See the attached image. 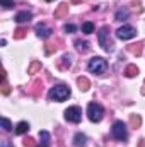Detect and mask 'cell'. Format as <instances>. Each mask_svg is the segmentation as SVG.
<instances>
[{
    "mask_svg": "<svg viewBox=\"0 0 145 147\" xmlns=\"http://www.w3.org/2000/svg\"><path fill=\"white\" fill-rule=\"evenodd\" d=\"M68 96H70V87L65 86V84H56L55 87H51V91L48 94V98L51 101H58V103L60 101H65Z\"/></svg>",
    "mask_w": 145,
    "mask_h": 147,
    "instance_id": "cell-1",
    "label": "cell"
},
{
    "mask_svg": "<svg viewBox=\"0 0 145 147\" xmlns=\"http://www.w3.org/2000/svg\"><path fill=\"white\" fill-rule=\"evenodd\" d=\"M87 69H89V72L92 74H104L106 72V69H108V63H106V60L103 58V57H92L91 60H89V63H87Z\"/></svg>",
    "mask_w": 145,
    "mask_h": 147,
    "instance_id": "cell-2",
    "label": "cell"
},
{
    "mask_svg": "<svg viewBox=\"0 0 145 147\" xmlns=\"http://www.w3.org/2000/svg\"><path fill=\"white\" fill-rule=\"evenodd\" d=\"M97 39H99V45H101V48L104 50V51H111L113 50V39L109 36V28L108 26H103L101 29H99V33H97Z\"/></svg>",
    "mask_w": 145,
    "mask_h": 147,
    "instance_id": "cell-3",
    "label": "cell"
},
{
    "mask_svg": "<svg viewBox=\"0 0 145 147\" xmlns=\"http://www.w3.org/2000/svg\"><path fill=\"white\" fill-rule=\"evenodd\" d=\"M103 115H104V110H103L101 105H97V103H89V106H87V116H89L91 121H94V123L101 121V120H103Z\"/></svg>",
    "mask_w": 145,
    "mask_h": 147,
    "instance_id": "cell-4",
    "label": "cell"
},
{
    "mask_svg": "<svg viewBox=\"0 0 145 147\" xmlns=\"http://www.w3.org/2000/svg\"><path fill=\"white\" fill-rule=\"evenodd\" d=\"M111 132H113V137L116 140H126L128 139V130H126V125L123 121H114Z\"/></svg>",
    "mask_w": 145,
    "mask_h": 147,
    "instance_id": "cell-5",
    "label": "cell"
},
{
    "mask_svg": "<svg viewBox=\"0 0 145 147\" xmlns=\"http://www.w3.org/2000/svg\"><path fill=\"white\" fill-rule=\"evenodd\" d=\"M137 36V29L133 28V26H121V28H118L116 29V38H119V39H132V38Z\"/></svg>",
    "mask_w": 145,
    "mask_h": 147,
    "instance_id": "cell-6",
    "label": "cell"
},
{
    "mask_svg": "<svg viewBox=\"0 0 145 147\" xmlns=\"http://www.w3.org/2000/svg\"><path fill=\"white\" fill-rule=\"evenodd\" d=\"M65 120L67 121H72V123H79L82 120V111L79 106H70L65 110Z\"/></svg>",
    "mask_w": 145,
    "mask_h": 147,
    "instance_id": "cell-7",
    "label": "cell"
},
{
    "mask_svg": "<svg viewBox=\"0 0 145 147\" xmlns=\"http://www.w3.org/2000/svg\"><path fill=\"white\" fill-rule=\"evenodd\" d=\"M51 33H53V29L51 28H48L46 24H36V34L38 38H41V39H46V38L51 36Z\"/></svg>",
    "mask_w": 145,
    "mask_h": 147,
    "instance_id": "cell-8",
    "label": "cell"
},
{
    "mask_svg": "<svg viewBox=\"0 0 145 147\" xmlns=\"http://www.w3.org/2000/svg\"><path fill=\"white\" fill-rule=\"evenodd\" d=\"M33 19V14L29 12V10H22V12H19L17 16H15V21L19 22V24H22V22H29Z\"/></svg>",
    "mask_w": 145,
    "mask_h": 147,
    "instance_id": "cell-9",
    "label": "cell"
},
{
    "mask_svg": "<svg viewBox=\"0 0 145 147\" xmlns=\"http://www.w3.org/2000/svg\"><path fill=\"white\" fill-rule=\"evenodd\" d=\"M68 14V3H60L58 9L55 10V19H62Z\"/></svg>",
    "mask_w": 145,
    "mask_h": 147,
    "instance_id": "cell-10",
    "label": "cell"
},
{
    "mask_svg": "<svg viewBox=\"0 0 145 147\" xmlns=\"http://www.w3.org/2000/svg\"><path fill=\"white\" fill-rule=\"evenodd\" d=\"M130 17V10L128 9H118L116 14H114V19L116 21H126Z\"/></svg>",
    "mask_w": 145,
    "mask_h": 147,
    "instance_id": "cell-11",
    "label": "cell"
},
{
    "mask_svg": "<svg viewBox=\"0 0 145 147\" xmlns=\"http://www.w3.org/2000/svg\"><path fill=\"white\" fill-rule=\"evenodd\" d=\"M70 65H72V57L70 55H63L62 60H60V63H58V67L62 70H67V69H70Z\"/></svg>",
    "mask_w": 145,
    "mask_h": 147,
    "instance_id": "cell-12",
    "label": "cell"
},
{
    "mask_svg": "<svg viewBox=\"0 0 145 147\" xmlns=\"http://www.w3.org/2000/svg\"><path fill=\"white\" fill-rule=\"evenodd\" d=\"M28 132H29V123H28V121H19L17 127H15V134H17V135H24V134H28Z\"/></svg>",
    "mask_w": 145,
    "mask_h": 147,
    "instance_id": "cell-13",
    "label": "cell"
},
{
    "mask_svg": "<svg viewBox=\"0 0 145 147\" xmlns=\"http://www.w3.org/2000/svg\"><path fill=\"white\" fill-rule=\"evenodd\" d=\"M85 140H87V137L79 132V134H75V137H73V146L75 147H85Z\"/></svg>",
    "mask_w": 145,
    "mask_h": 147,
    "instance_id": "cell-14",
    "label": "cell"
},
{
    "mask_svg": "<svg viewBox=\"0 0 145 147\" xmlns=\"http://www.w3.org/2000/svg\"><path fill=\"white\" fill-rule=\"evenodd\" d=\"M77 84H79V89L80 91H89V87H91V82H89V79L87 77H79L77 79Z\"/></svg>",
    "mask_w": 145,
    "mask_h": 147,
    "instance_id": "cell-15",
    "label": "cell"
},
{
    "mask_svg": "<svg viewBox=\"0 0 145 147\" xmlns=\"http://www.w3.org/2000/svg\"><path fill=\"white\" fill-rule=\"evenodd\" d=\"M142 48H144V45L142 43H137V45H130L128 46V51L138 57V55H142Z\"/></svg>",
    "mask_w": 145,
    "mask_h": 147,
    "instance_id": "cell-16",
    "label": "cell"
},
{
    "mask_svg": "<svg viewBox=\"0 0 145 147\" xmlns=\"http://www.w3.org/2000/svg\"><path fill=\"white\" fill-rule=\"evenodd\" d=\"M130 125H132L133 128H138V127L142 125V118H140V115H130Z\"/></svg>",
    "mask_w": 145,
    "mask_h": 147,
    "instance_id": "cell-17",
    "label": "cell"
},
{
    "mask_svg": "<svg viewBox=\"0 0 145 147\" xmlns=\"http://www.w3.org/2000/svg\"><path fill=\"white\" fill-rule=\"evenodd\" d=\"M82 33H84V34H92V33H94V24H92L91 21L84 22V24H82Z\"/></svg>",
    "mask_w": 145,
    "mask_h": 147,
    "instance_id": "cell-18",
    "label": "cell"
},
{
    "mask_svg": "<svg viewBox=\"0 0 145 147\" xmlns=\"http://www.w3.org/2000/svg\"><path fill=\"white\" fill-rule=\"evenodd\" d=\"M75 46H77V50L82 51V53H85V51L89 50V43H87V41H82V39H77V41H75Z\"/></svg>",
    "mask_w": 145,
    "mask_h": 147,
    "instance_id": "cell-19",
    "label": "cell"
},
{
    "mask_svg": "<svg viewBox=\"0 0 145 147\" xmlns=\"http://www.w3.org/2000/svg\"><path fill=\"white\" fill-rule=\"evenodd\" d=\"M138 74V67L137 65H128L126 69H125V75L126 77H135Z\"/></svg>",
    "mask_w": 145,
    "mask_h": 147,
    "instance_id": "cell-20",
    "label": "cell"
},
{
    "mask_svg": "<svg viewBox=\"0 0 145 147\" xmlns=\"http://www.w3.org/2000/svg\"><path fill=\"white\" fill-rule=\"evenodd\" d=\"M38 70H41V62H38V60H33L31 62V65H29V69H28V72L29 74H34Z\"/></svg>",
    "mask_w": 145,
    "mask_h": 147,
    "instance_id": "cell-21",
    "label": "cell"
},
{
    "mask_svg": "<svg viewBox=\"0 0 145 147\" xmlns=\"http://www.w3.org/2000/svg\"><path fill=\"white\" fill-rule=\"evenodd\" d=\"M26 33H28V31H26L24 28H19V29H15V31H14V39H22V38L26 36Z\"/></svg>",
    "mask_w": 145,
    "mask_h": 147,
    "instance_id": "cell-22",
    "label": "cell"
},
{
    "mask_svg": "<svg viewBox=\"0 0 145 147\" xmlns=\"http://www.w3.org/2000/svg\"><path fill=\"white\" fill-rule=\"evenodd\" d=\"M2 128L5 132H10L12 130V125H10V120L9 118H2Z\"/></svg>",
    "mask_w": 145,
    "mask_h": 147,
    "instance_id": "cell-23",
    "label": "cell"
},
{
    "mask_svg": "<svg viewBox=\"0 0 145 147\" xmlns=\"http://www.w3.org/2000/svg\"><path fill=\"white\" fill-rule=\"evenodd\" d=\"M0 3L3 5V9H12L14 7V2L12 0H0Z\"/></svg>",
    "mask_w": 145,
    "mask_h": 147,
    "instance_id": "cell-24",
    "label": "cell"
},
{
    "mask_svg": "<svg viewBox=\"0 0 145 147\" xmlns=\"http://www.w3.org/2000/svg\"><path fill=\"white\" fill-rule=\"evenodd\" d=\"M9 92H10V87H9V84L3 80V82H2V94H5V96H7Z\"/></svg>",
    "mask_w": 145,
    "mask_h": 147,
    "instance_id": "cell-25",
    "label": "cell"
},
{
    "mask_svg": "<svg viewBox=\"0 0 145 147\" xmlns=\"http://www.w3.org/2000/svg\"><path fill=\"white\" fill-rule=\"evenodd\" d=\"M63 29H65L67 33H75V31H77V28H75L73 24H65V28H63Z\"/></svg>",
    "mask_w": 145,
    "mask_h": 147,
    "instance_id": "cell-26",
    "label": "cell"
},
{
    "mask_svg": "<svg viewBox=\"0 0 145 147\" xmlns=\"http://www.w3.org/2000/svg\"><path fill=\"white\" fill-rule=\"evenodd\" d=\"M53 50H56V46H55V45H46V48H44L46 55H51V53H53Z\"/></svg>",
    "mask_w": 145,
    "mask_h": 147,
    "instance_id": "cell-27",
    "label": "cell"
},
{
    "mask_svg": "<svg viewBox=\"0 0 145 147\" xmlns=\"http://www.w3.org/2000/svg\"><path fill=\"white\" fill-rule=\"evenodd\" d=\"M24 146L28 147V146H34V139H31V137H28L26 140H24Z\"/></svg>",
    "mask_w": 145,
    "mask_h": 147,
    "instance_id": "cell-28",
    "label": "cell"
},
{
    "mask_svg": "<svg viewBox=\"0 0 145 147\" xmlns=\"http://www.w3.org/2000/svg\"><path fill=\"white\" fill-rule=\"evenodd\" d=\"M0 147H14L9 140H2V144H0Z\"/></svg>",
    "mask_w": 145,
    "mask_h": 147,
    "instance_id": "cell-29",
    "label": "cell"
},
{
    "mask_svg": "<svg viewBox=\"0 0 145 147\" xmlns=\"http://www.w3.org/2000/svg\"><path fill=\"white\" fill-rule=\"evenodd\" d=\"M138 147H145V140H140V144H138Z\"/></svg>",
    "mask_w": 145,
    "mask_h": 147,
    "instance_id": "cell-30",
    "label": "cell"
},
{
    "mask_svg": "<svg viewBox=\"0 0 145 147\" xmlns=\"http://www.w3.org/2000/svg\"><path fill=\"white\" fill-rule=\"evenodd\" d=\"M36 147H50V146H46V144H43V142H41V144H39V146H36Z\"/></svg>",
    "mask_w": 145,
    "mask_h": 147,
    "instance_id": "cell-31",
    "label": "cell"
},
{
    "mask_svg": "<svg viewBox=\"0 0 145 147\" xmlns=\"http://www.w3.org/2000/svg\"><path fill=\"white\" fill-rule=\"evenodd\" d=\"M142 94L145 96V82H144V89H142Z\"/></svg>",
    "mask_w": 145,
    "mask_h": 147,
    "instance_id": "cell-32",
    "label": "cell"
},
{
    "mask_svg": "<svg viewBox=\"0 0 145 147\" xmlns=\"http://www.w3.org/2000/svg\"><path fill=\"white\" fill-rule=\"evenodd\" d=\"M46 2H53V0H46Z\"/></svg>",
    "mask_w": 145,
    "mask_h": 147,
    "instance_id": "cell-33",
    "label": "cell"
}]
</instances>
